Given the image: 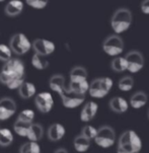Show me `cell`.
<instances>
[{
	"label": "cell",
	"mask_w": 149,
	"mask_h": 153,
	"mask_svg": "<svg viewBox=\"0 0 149 153\" xmlns=\"http://www.w3.org/2000/svg\"><path fill=\"white\" fill-rule=\"evenodd\" d=\"M135 85L134 78L130 75H126V76H123L121 79L118 82V87L119 89L123 92H128L131 91Z\"/></svg>",
	"instance_id": "cb8c5ba5"
},
{
	"label": "cell",
	"mask_w": 149,
	"mask_h": 153,
	"mask_svg": "<svg viewBox=\"0 0 149 153\" xmlns=\"http://www.w3.org/2000/svg\"><path fill=\"white\" fill-rule=\"evenodd\" d=\"M140 10L143 14L149 15V0H143L140 4Z\"/></svg>",
	"instance_id": "836d02e7"
},
{
	"label": "cell",
	"mask_w": 149,
	"mask_h": 153,
	"mask_svg": "<svg viewBox=\"0 0 149 153\" xmlns=\"http://www.w3.org/2000/svg\"><path fill=\"white\" fill-rule=\"evenodd\" d=\"M148 102V95L145 91L139 90L133 93L129 100V105L134 110H140Z\"/></svg>",
	"instance_id": "5bb4252c"
},
{
	"label": "cell",
	"mask_w": 149,
	"mask_h": 153,
	"mask_svg": "<svg viewBox=\"0 0 149 153\" xmlns=\"http://www.w3.org/2000/svg\"><path fill=\"white\" fill-rule=\"evenodd\" d=\"M132 22V12L127 7H120L116 9L111 17V27L116 35H121L129 30Z\"/></svg>",
	"instance_id": "7a4b0ae2"
},
{
	"label": "cell",
	"mask_w": 149,
	"mask_h": 153,
	"mask_svg": "<svg viewBox=\"0 0 149 153\" xmlns=\"http://www.w3.org/2000/svg\"><path fill=\"white\" fill-rule=\"evenodd\" d=\"M44 135V129L40 124H36L33 123L31 125L30 131L28 133L27 138L30 140V141H34V142H38L43 138Z\"/></svg>",
	"instance_id": "44dd1931"
},
{
	"label": "cell",
	"mask_w": 149,
	"mask_h": 153,
	"mask_svg": "<svg viewBox=\"0 0 149 153\" xmlns=\"http://www.w3.org/2000/svg\"><path fill=\"white\" fill-rule=\"evenodd\" d=\"M25 69L22 61L17 58H11L5 62L0 72V81L10 89H17L25 81Z\"/></svg>",
	"instance_id": "6da1fadb"
},
{
	"label": "cell",
	"mask_w": 149,
	"mask_h": 153,
	"mask_svg": "<svg viewBox=\"0 0 149 153\" xmlns=\"http://www.w3.org/2000/svg\"><path fill=\"white\" fill-rule=\"evenodd\" d=\"M23 6L25 4L22 0H10L5 6V13L11 17L17 16L22 12Z\"/></svg>",
	"instance_id": "e0dca14e"
},
{
	"label": "cell",
	"mask_w": 149,
	"mask_h": 153,
	"mask_svg": "<svg viewBox=\"0 0 149 153\" xmlns=\"http://www.w3.org/2000/svg\"><path fill=\"white\" fill-rule=\"evenodd\" d=\"M35 103L36 107L41 113L47 114L52 111L54 105V100L53 97L50 92H41L36 95L35 97Z\"/></svg>",
	"instance_id": "30bf717a"
},
{
	"label": "cell",
	"mask_w": 149,
	"mask_h": 153,
	"mask_svg": "<svg viewBox=\"0 0 149 153\" xmlns=\"http://www.w3.org/2000/svg\"><path fill=\"white\" fill-rule=\"evenodd\" d=\"M103 51L108 56L117 57L120 56L124 52L125 44L120 35H110L103 42Z\"/></svg>",
	"instance_id": "8992f818"
},
{
	"label": "cell",
	"mask_w": 149,
	"mask_h": 153,
	"mask_svg": "<svg viewBox=\"0 0 149 153\" xmlns=\"http://www.w3.org/2000/svg\"><path fill=\"white\" fill-rule=\"evenodd\" d=\"M13 142V134L7 128L0 129V146L7 147Z\"/></svg>",
	"instance_id": "484cf974"
},
{
	"label": "cell",
	"mask_w": 149,
	"mask_h": 153,
	"mask_svg": "<svg viewBox=\"0 0 149 153\" xmlns=\"http://www.w3.org/2000/svg\"><path fill=\"white\" fill-rule=\"evenodd\" d=\"M95 144L103 149H108L114 146L117 140L116 131L113 127L104 125L99 127L96 132L95 138L93 139Z\"/></svg>",
	"instance_id": "5b68a950"
},
{
	"label": "cell",
	"mask_w": 149,
	"mask_h": 153,
	"mask_svg": "<svg viewBox=\"0 0 149 153\" xmlns=\"http://www.w3.org/2000/svg\"><path fill=\"white\" fill-rule=\"evenodd\" d=\"M54 153H68V151L65 148H58L55 150Z\"/></svg>",
	"instance_id": "e575fe53"
},
{
	"label": "cell",
	"mask_w": 149,
	"mask_h": 153,
	"mask_svg": "<svg viewBox=\"0 0 149 153\" xmlns=\"http://www.w3.org/2000/svg\"><path fill=\"white\" fill-rule=\"evenodd\" d=\"M111 68L116 73H122L127 70V63L125 57L117 56L111 62Z\"/></svg>",
	"instance_id": "d4e9b609"
},
{
	"label": "cell",
	"mask_w": 149,
	"mask_h": 153,
	"mask_svg": "<svg viewBox=\"0 0 149 153\" xmlns=\"http://www.w3.org/2000/svg\"><path fill=\"white\" fill-rule=\"evenodd\" d=\"M32 65L38 70H44L46 69L49 65V62L46 59L45 56L39 55V54L35 53V55L32 58Z\"/></svg>",
	"instance_id": "83f0119b"
},
{
	"label": "cell",
	"mask_w": 149,
	"mask_h": 153,
	"mask_svg": "<svg viewBox=\"0 0 149 153\" xmlns=\"http://www.w3.org/2000/svg\"><path fill=\"white\" fill-rule=\"evenodd\" d=\"M10 49H11L12 53L15 55H25V53H28V51L32 49L33 44L30 41L27 36L25 33H15L13 37L10 40Z\"/></svg>",
	"instance_id": "52a82bcc"
},
{
	"label": "cell",
	"mask_w": 149,
	"mask_h": 153,
	"mask_svg": "<svg viewBox=\"0 0 149 153\" xmlns=\"http://www.w3.org/2000/svg\"><path fill=\"white\" fill-rule=\"evenodd\" d=\"M19 152L20 153H41V148H40V145L38 144V142L28 141L20 147Z\"/></svg>",
	"instance_id": "f1b7e54d"
},
{
	"label": "cell",
	"mask_w": 149,
	"mask_h": 153,
	"mask_svg": "<svg viewBox=\"0 0 149 153\" xmlns=\"http://www.w3.org/2000/svg\"><path fill=\"white\" fill-rule=\"evenodd\" d=\"M49 85H50V88H51L53 91L58 93V94H60V93L66 88V85H65V78L60 74L53 75L49 81Z\"/></svg>",
	"instance_id": "ffe728a7"
},
{
	"label": "cell",
	"mask_w": 149,
	"mask_h": 153,
	"mask_svg": "<svg viewBox=\"0 0 149 153\" xmlns=\"http://www.w3.org/2000/svg\"><path fill=\"white\" fill-rule=\"evenodd\" d=\"M87 70L82 66H75L70 71L69 78L70 81H80V80L87 79Z\"/></svg>",
	"instance_id": "603a6c76"
},
{
	"label": "cell",
	"mask_w": 149,
	"mask_h": 153,
	"mask_svg": "<svg viewBox=\"0 0 149 153\" xmlns=\"http://www.w3.org/2000/svg\"><path fill=\"white\" fill-rule=\"evenodd\" d=\"M60 97H61L62 103L66 108H76L79 105H81L85 102V95L76 94L66 86V88L60 93Z\"/></svg>",
	"instance_id": "9c48e42d"
},
{
	"label": "cell",
	"mask_w": 149,
	"mask_h": 153,
	"mask_svg": "<svg viewBox=\"0 0 149 153\" xmlns=\"http://www.w3.org/2000/svg\"><path fill=\"white\" fill-rule=\"evenodd\" d=\"M147 117H148V120H149V108H148V111H147Z\"/></svg>",
	"instance_id": "8d00e7d4"
},
{
	"label": "cell",
	"mask_w": 149,
	"mask_h": 153,
	"mask_svg": "<svg viewBox=\"0 0 149 153\" xmlns=\"http://www.w3.org/2000/svg\"><path fill=\"white\" fill-rule=\"evenodd\" d=\"M96 132H98V129L95 127L91 126V125H86L82 128L81 130V135L87 138L88 140H93L95 138V135H96Z\"/></svg>",
	"instance_id": "1f68e13d"
},
{
	"label": "cell",
	"mask_w": 149,
	"mask_h": 153,
	"mask_svg": "<svg viewBox=\"0 0 149 153\" xmlns=\"http://www.w3.org/2000/svg\"><path fill=\"white\" fill-rule=\"evenodd\" d=\"M117 153H131V152H128V151H125V150H123V149L118 148L117 149Z\"/></svg>",
	"instance_id": "d590c367"
},
{
	"label": "cell",
	"mask_w": 149,
	"mask_h": 153,
	"mask_svg": "<svg viewBox=\"0 0 149 153\" xmlns=\"http://www.w3.org/2000/svg\"><path fill=\"white\" fill-rule=\"evenodd\" d=\"M98 111V105L95 102H87L82 108L81 113H80V120L84 123L92 121L95 118L96 114Z\"/></svg>",
	"instance_id": "4fadbf2b"
},
{
	"label": "cell",
	"mask_w": 149,
	"mask_h": 153,
	"mask_svg": "<svg viewBox=\"0 0 149 153\" xmlns=\"http://www.w3.org/2000/svg\"><path fill=\"white\" fill-rule=\"evenodd\" d=\"M32 48H34L35 53L47 57L54 53L56 46L52 41L47 40V39H37L34 41Z\"/></svg>",
	"instance_id": "8fae6325"
},
{
	"label": "cell",
	"mask_w": 149,
	"mask_h": 153,
	"mask_svg": "<svg viewBox=\"0 0 149 153\" xmlns=\"http://www.w3.org/2000/svg\"><path fill=\"white\" fill-rule=\"evenodd\" d=\"M110 108L116 114L123 115L129 110V102L122 97H114L109 102Z\"/></svg>",
	"instance_id": "9a60e30c"
},
{
	"label": "cell",
	"mask_w": 149,
	"mask_h": 153,
	"mask_svg": "<svg viewBox=\"0 0 149 153\" xmlns=\"http://www.w3.org/2000/svg\"><path fill=\"white\" fill-rule=\"evenodd\" d=\"M118 148L131 153H140L142 149V140L135 131L127 130L119 137Z\"/></svg>",
	"instance_id": "3957f363"
},
{
	"label": "cell",
	"mask_w": 149,
	"mask_h": 153,
	"mask_svg": "<svg viewBox=\"0 0 149 153\" xmlns=\"http://www.w3.org/2000/svg\"><path fill=\"white\" fill-rule=\"evenodd\" d=\"M91 141L85 138L83 135H78L74 138L73 141V145H74V148L77 152H86L88 149L90 148Z\"/></svg>",
	"instance_id": "7402d4cb"
},
{
	"label": "cell",
	"mask_w": 149,
	"mask_h": 153,
	"mask_svg": "<svg viewBox=\"0 0 149 153\" xmlns=\"http://www.w3.org/2000/svg\"><path fill=\"white\" fill-rule=\"evenodd\" d=\"M25 3L34 9H44L48 5L49 0H25Z\"/></svg>",
	"instance_id": "d6a6232c"
},
{
	"label": "cell",
	"mask_w": 149,
	"mask_h": 153,
	"mask_svg": "<svg viewBox=\"0 0 149 153\" xmlns=\"http://www.w3.org/2000/svg\"><path fill=\"white\" fill-rule=\"evenodd\" d=\"M16 103L12 98L3 97L0 100V121L11 118L16 113Z\"/></svg>",
	"instance_id": "7c38bea8"
},
{
	"label": "cell",
	"mask_w": 149,
	"mask_h": 153,
	"mask_svg": "<svg viewBox=\"0 0 149 153\" xmlns=\"http://www.w3.org/2000/svg\"><path fill=\"white\" fill-rule=\"evenodd\" d=\"M18 92H19V95L22 98L28 100V98H32L33 97L36 95L37 87L35 84L32 83V82L23 81L22 85L18 87Z\"/></svg>",
	"instance_id": "d6986e66"
},
{
	"label": "cell",
	"mask_w": 149,
	"mask_h": 153,
	"mask_svg": "<svg viewBox=\"0 0 149 153\" xmlns=\"http://www.w3.org/2000/svg\"><path fill=\"white\" fill-rule=\"evenodd\" d=\"M34 119H35V113L32 110H23L19 113L16 120L27 123H34Z\"/></svg>",
	"instance_id": "4dcf8cb0"
},
{
	"label": "cell",
	"mask_w": 149,
	"mask_h": 153,
	"mask_svg": "<svg viewBox=\"0 0 149 153\" xmlns=\"http://www.w3.org/2000/svg\"><path fill=\"white\" fill-rule=\"evenodd\" d=\"M32 124L33 123H27V122H22V121L16 120V121H15V123H14V125H13L14 132L17 135L22 136V137H27Z\"/></svg>",
	"instance_id": "4316f807"
},
{
	"label": "cell",
	"mask_w": 149,
	"mask_h": 153,
	"mask_svg": "<svg viewBox=\"0 0 149 153\" xmlns=\"http://www.w3.org/2000/svg\"><path fill=\"white\" fill-rule=\"evenodd\" d=\"M4 1V0H0V2H3Z\"/></svg>",
	"instance_id": "74e56055"
},
{
	"label": "cell",
	"mask_w": 149,
	"mask_h": 153,
	"mask_svg": "<svg viewBox=\"0 0 149 153\" xmlns=\"http://www.w3.org/2000/svg\"><path fill=\"white\" fill-rule=\"evenodd\" d=\"M114 86V81L111 77L104 76L93 79L89 83L88 93L91 97L101 100L106 97Z\"/></svg>",
	"instance_id": "277c9868"
},
{
	"label": "cell",
	"mask_w": 149,
	"mask_h": 153,
	"mask_svg": "<svg viewBox=\"0 0 149 153\" xmlns=\"http://www.w3.org/2000/svg\"><path fill=\"white\" fill-rule=\"evenodd\" d=\"M71 91H73L76 94L85 95L88 92V88H89V82L86 80H80V81H69L68 85Z\"/></svg>",
	"instance_id": "ac0fdd59"
},
{
	"label": "cell",
	"mask_w": 149,
	"mask_h": 153,
	"mask_svg": "<svg viewBox=\"0 0 149 153\" xmlns=\"http://www.w3.org/2000/svg\"><path fill=\"white\" fill-rule=\"evenodd\" d=\"M124 57L127 63V71H129L130 73L136 74L144 68L145 59L140 51L132 50L128 52Z\"/></svg>",
	"instance_id": "ba28073f"
},
{
	"label": "cell",
	"mask_w": 149,
	"mask_h": 153,
	"mask_svg": "<svg viewBox=\"0 0 149 153\" xmlns=\"http://www.w3.org/2000/svg\"><path fill=\"white\" fill-rule=\"evenodd\" d=\"M66 130L65 127L62 124L55 123L53 125H51L48 129V138L53 142L60 141L63 137L65 136Z\"/></svg>",
	"instance_id": "2e32d148"
},
{
	"label": "cell",
	"mask_w": 149,
	"mask_h": 153,
	"mask_svg": "<svg viewBox=\"0 0 149 153\" xmlns=\"http://www.w3.org/2000/svg\"><path fill=\"white\" fill-rule=\"evenodd\" d=\"M12 51L9 46L0 44V61L7 62L12 58Z\"/></svg>",
	"instance_id": "f546056e"
}]
</instances>
